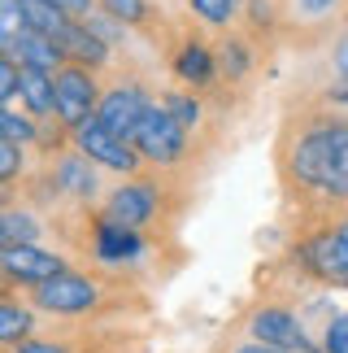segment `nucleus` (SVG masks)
<instances>
[{"mask_svg": "<svg viewBox=\"0 0 348 353\" xmlns=\"http://www.w3.org/2000/svg\"><path fill=\"white\" fill-rule=\"evenodd\" d=\"M279 174L287 196L309 210L348 205V118L331 110L287 118L279 135Z\"/></svg>", "mask_w": 348, "mask_h": 353, "instance_id": "nucleus-1", "label": "nucleus"}, {"mask_svg": "<svg viewBox=\"0 0 348 353\" xmlns=\"http://www.w3.org/2000/svg\"><path fill=\"white\" fill-rule=\"evenodd\" d=\"M26 301H31L39 314H57V319H78V314H91L100 301H105V292H100V283L83 275V270H70L65 266L61 275H52L44 283H35L31 292H26Z\"/></svg>", "mask_w": 348, "mask_h": 353, "instance_id": "nucleus-2", "label": "nucleus"}, {"mask_svg": "<svg viewBox=\"0 0 348 353\" xmlns=\"http://www.w3.org/2000/svg\"><path fill=\"white\" fill-rule=\"evenodd\" d=\"M70 144H74L87 161H96V166L113 170V174H135V170H140V153H135V144L122 140L118 131H109L96 114L83 118L78 127H70Z\"/></svg>", "mask_w": 348, "mask_h": 353, "instance_id": "nucleus-3", "label": "nucleus"}, {"mask_svg": "<svg viewBox=\"0 0 348 353\" xmlns=\"http://www.w3.org/2000/svg\"><path fill=\"white\" fill-rule=\"evenodd\" d=\"M131 144H135V153L144 161H153V166H174V161L187 157V127H179V122L166 114V105H149L135 135H131Z\"/></svg>", "mask_w": 348, "mask_h": 353, "instance_id": "nucleus-4", "label": "nucleus"}, {"mask_svg": "<svg viewBox=\"0 0 348 353\" xmlns=\"http://www.w3.org/2000/svg\"><path fill=\"white\" fill-rule=\"evenodd\" d=\"M301 262L314 279L348 288V219H336L301 240Z\"/></svg>", "mask_w": 348, "mask_h": 353, "instance_id": "nucleus-5", "label": "nucleus"}, {"mask_svg": "<svg viewBox=\"0 0 348 353\" xmlns=\"http://www.w3.org/2000/svg\"><path fill=\"white\" fill-rule=\"evenodd\" d=\"M157 214H162V196H157V188L149 179H127V183H118L113 192H105V201H100V219H109L118 227H131V232L153 227Z\"/></svg>", "mask_w": 348, "mask_h": 353, "instance_id": "nucleus-6", "label": "nucleus"}, {"mask_svg": "<svg viewBox=\"0 0 348 353\" xmlns=\"http://www.w3.org/2000/svg\"><path fill=\"white\" fill-rule=\"evenodd\" d=\"M96 101H100V88H96V79L87 74V65L65 61L61 70L52 74V105H57V122L65 131L96 114Z\"/></svg>", "mask_w": 348, "mask_h": 353, "instance_id": "nucleus-7", "label": "nucleus"}, {"mask_svg": "<svg viewBox=\"0 0 348 353\" xmlns=\"http://www.w3.org/2000/svg\"><path fill=\"white\" fill-rule=\"evenodd\" d=\"M248 336L279 345L287 353H323V345H314V336L305 332V323L292 305H257L248 314Z\"/></svg>", "mask_w": 348, "mask_h": 353, "instance_id": "nucleus-8", "label": "nucleus"}, {"mask_svg": "<svg viewBox=\"0 0 348 353\" xmlns=\"http://www.w3.org/2000/svg\"><path fill=\"white\" fill-rule=\"evenodd\" d=\"M65 270V257L57 249H44V244H5L0 249V275L13 288H26L31 292L35 283H44L52 275Z\"/></svg>", "mask_w": 348, "mask_h": 353, "instance_id": "nucleus-9", "label": "nucleus"}, {"mask_svg": "<svg viewBox=\"0 0 348 353\" xmlns=\"http://www.w3.org/2000/svg\"><path fill=\"white\" fill-rule=\"evenodd\" d=\"M149 105H153V101H149V92H144L140 83H113V88H105V92H100V101H96V118H100L109 131H118L122 140H131Z\"/></svg>", "mask_w": 348, "mask_h": 353, "instance_id": "nucleus-10", "label": "nucleus"}, {"mask_svg": "<svg viewBox=\"0 0 348 353\" xmlns=\"http://www.w3.org/2000/svg\"><path fill=\"white\" fill-rule=\"evenodd\" d=\"M144 232H131V227H118L109 219H96L91 227V257H96L100 266H131L144 257Z\"/></svg>", "mask_w": 348, "mask_h": 353, "instance_id": "nucleus-11", "label": "nucleus"}, {"mask_svg": "<svg viewBox=\"0 0 348 353\" xmlns=\"http://www.w3.org/2000/svg\"><path fill=\"white\" fill-rule=\"evenodd\" d=\"M96 170L100 166L87 161L78 148H61V153L52 157V188L70 201H91V196H100V174Z\"/></svg>", "mask_w": 348, "mask_h": 353, "instance_id": "nucleus-12", "label": "nucleus"}, {"mask_svg": "<svg viewBox=\"0 0 348 353\" xmlns=\"http://www.w3.org/2000/svg\"><path fill=\"white\" fill-rule=\"evenodd\" d=\"M18 101L35 122H57V105H52V74L35 70V65H18Z\"/></svg>", "mask_w": 348, "mask_h": 353, "instance_id": "nucleus-13", "label": "nucleus"}, {"mask_svg": "<svg viewBox=\"0 0 348 353\" xmlns=\"http://www.w3.org/2000/svg\"><path fill=\"white\" fill-rule=\"evenodd\" d=\"M174 74H179L187 88H209L213 79H218V57H213L209 44L187 39V44L174 52Z\"/></svg>", "mask_w": 348, "mask_h": 353, "instance_id": "nucleus-14", "label": "nucleus"}, {"mask_svg": "<svg viewBox=\"0 0 348 353\" xmlns=\"http://www.w3.org/2000/svg\"><path fill=\"white\" fill-rule=\"evenodd\" d=\"M31 332H35V305L0 292V349H9V345L26 341Z\"/></svg>", "mask_w": 348, "mask_h": 353, "instance_id": "nucleus-15", "label": "nucleus"}, {"mask_svg": "<svg viewBox=\"0 0 348 353\" xmlns=\"http://www.w3.org/2000/svg\"><path fill=\"white\" fill-rule=\"evenodd\" d=\"M39 236H44V223L35 219V210L0 205V249L5 244H39Z\"/></svg>", "mask_w": 348, "mask_h": 353, "instance_id": "nucleus-16", "label": "nucleus"}, {"mask_svg": "<svg viewBox=\"0 0 348 353\" xmlns=\"http://www.w3.org/2000/svg\"><path fill=\"white\" fill-rule=\"evenodd\" d=\"M0 135L5 140H13L18 148H26V144H39V135H44V122H35L31 114H13L9 105H0Z\"/></svg>", "mask_w": 348, "mask_h": 353, "instance_id": "nucleus-17", "label": "nucleus"}, {"mask_svg": "<svg viewBox=\"0 0 348 353\" xmlns=\"http://www.w3.org/2000/svg\"><path fill=\"white\" fill-rule=\"evenodd\" d=\"M26 31H31V22L22 13V0H0V52H9Z\"/></svg>", "mask_w": 348, "mask_h": 353, "instance_id": "nucleus-18", "label": "nucleus"}, {"mask_svg": "<svg viewBox=\"0 0 348 353\" xmlns=\"http://www.w3.org/2000/svg\"><path fill=\"white\" fill-rule=\"evenodd\" d=\"M96 13L113 18L118 26H144L149 22V0H96Z\"/></svg>", "mask_w": 348, "mask_h": 353, "instance_id": "nucleus-19", "label": "nucleus"}, {"mask_svg": "<svg viewBox=\"0 0 348 353\" xmlns=\"http://www.w3.org/2000/svg\"><path fill=\"white\" fill-rule=\"evenodd\" d=\"M162 105H166V114H170L174 122H179V127H187V131H192L196 122L205 118V110H200V101H196V97H187V92H170V97H166Z\"/></svg>", "mask_w": 348, "mask_h": 353, "instance_id": "nucleus-20", "label": "nucleus"}, {"mask_svg": "<svg viewBox=\"0 0 348 353\" xmlns=\"http://www.w3.org/2000/svg\"><path fill=\"white\" fill-rule=\"evenodd\" d=\"M22 179V148L0 135V188H13Z\"/></svg>", "mask_w": 348, "mask_h": 353, "instance_id": "nucleus-21", "label": "nucleus"}, {"mask_svg": "<svg viewBox=\"0 0 348 353\" xmlns=\"http://www.w3.org/2000/svg\"><path fill=\"white\" fill-rule=\"evenodd\" d=\"M0 353H78V349L65 345V341H52V336H26V341L0 349Z\"/></svg>", "mask_w": 348, "mask_h": 353, "instance_id": "nucleus-22", "label": "nucleus"}, {"mask_svg": "<svg viewBox=\"0 0 348 353\" xmlns=\"http://www.w3.org/2000/svg\"><path fill=\"white\" fill-rule=\"evenodd\" d=\"M331 70H336V88H331V97L348 105V35L336 44V57H331Z\"/></svg>", "mask_w": 348, "mask_h": 353, "instance_id": "nucleus-23", "label": "nucleus"}, {"mask_svg": "<svg viewBox=\"0 0 348 353\" xmlns=\"http://www.w3.org/2000/svg\"><path fill=\"white\" fill-rule=\"evenodd\" d=\"M292 9H296L301 22H327L340 9V0H292Z\"/></svg>", "mask_w": 348, "mask_h": 353, "instance_id": "nucleus-24", "label": "nucleus"}, {"mask_svg": "<svg viewBox=\"0 0 348 353\" xmlns=\"http://www.w3.org/2000/svg\"><path fill=\"white\" fill-rule=\"evenodd\" d=\"M323 353H348V314H336V319L327 323Z\"/></svg>", "mask_w": 348, "mask_h": 353, "instance_id": "nucleus-25", "label": "nucleus"}, {"mask_svg": "<svg viewBox=\"0 0 348 353\" xmlns=\"http://www.w3.org/2000/svg\"><path fill=\"white\" fill-rule=\"evenodd\" d=\"M13 97H18V61L0 52V105H9Z\"/></svg>", "mask_w": 348, "mask_h": 353, "instance_id": "nucleus-26", "label": "nucleus"}, {"mask_svg": "<svg viewBox=\"0 0 348 353\" xmlns=\"http://www.w3.org/2000/svg\"><path fill=\"white\" fill-rule=\"evenodd\" d=\"M226 353H287V349H279V345H265V341H257V336H248V341H235Z\"/></svg>", "mask_w": 348, "mask_h": 353, "instance_id": "nucleus-27", "label": "nucleus"}, {"mask_svg": "<svg viewBox=\"0 0 348 353\" xmlns=\"http://www.w3.org/2000/svg\"><path fill=\"white\" fill-rule=\"evenodd\" d=\"M248 70V52H239V44H226V74H244Z\"/></svg>", "mask_w": 348, "mask_h": 353, "instance_id": "nucleus-28", "label": "nucleus"}, {"mask_svg": "<svg viewBox=\"0 0 348 353\" xmlns=\"http://www.w3.org/2000/svg\"><path fill=\"white\" fill-rule=\"evenodd\" d=\"M48 5H57L65 13H74V18H87L91 9H96V0H48Z\"/></svg>", "mask_w": 348, "mask_h": 353, "instance_id": "nucleus-29", "label": "nucleus"}]
</instances>
